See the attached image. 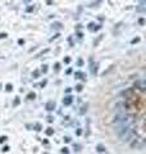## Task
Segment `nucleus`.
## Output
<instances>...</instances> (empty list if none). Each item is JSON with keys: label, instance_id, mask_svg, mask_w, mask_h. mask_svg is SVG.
<instances>
[{"label": "nucleus", "instance_id": "f257e3e1", "mask_svg": "<svg viewBox=\"0 0 146 154\" xmlns=\"http://www.w3.org/2000/svg\"><path fill=\"white\" fill-rule=\"evenodd\" d=\"M71 102H72V96H67V98L63 100V103L64 104H71Z\"/></svg>", "mask_w": 146, "mask_h": 154}, {"label": "nucleus", "instance_id": "f03ea898", "mask_svg": "<svg viewBox=\"0 0 146 154\" xmlns=\"http://www.w3.org/2000/svg\"><path fill=\"white\" fill-rule=\"evenodd\" d=\"M54 107H55V105H54V103H53V102H49V103H47V109H49V110L54 109Z\"/></svg>", "mask_w": 146, "mask_h": 154}, {"label": "nucleus", "instance_id": "7ed1b4c3", "mask_svg": "<svg viewBox=\"0 0 146 154\" xmlns=\"http://www.w3.org/2000/svg\"><path fill=\"white\" fill-rule=\"evenodd\" d=\"M33 98H35V95H33V94H30V95H28V99H33Z\"/></svg>", "mask_w": 146, "mask_h": 154}, {"label": "nucleus", "instance_id": "20e7f679", "mask_svg": "<svg viewBox=\"0 0 146 154\" xmlns=\"http://www.w3.org/2000/svg\"><path fill=\"white\" fill-rule=\"evenodd\" d=\"M5 140H7V137H0V141H2V143L5 141Z\"/></svg>", "mask_w": 146, "mask_h": 154}]
</instances>
